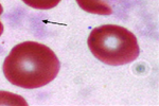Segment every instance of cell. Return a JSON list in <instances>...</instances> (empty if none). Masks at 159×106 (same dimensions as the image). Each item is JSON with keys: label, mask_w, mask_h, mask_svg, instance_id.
<instances>
[{"label": "cell", "mask_w": 159, "mask_h": 106, "mask_svg": "<svg viewBox=\"0 0 159 106\" xmlns=\"http://www.w3.org/2000/svg\"><path fill=\"white\" fill-rule=\"evenodd\" d=\"M82 10L97 15H110L114 10L110 0H76Z\"/></svg>", "instance_id": "obj_3"}, {"label": "cell", "mask_w": 159, "mask_h": 106, "mask_svg": "<svg viewBox=\"0 0 159 106\" xmlns=\"http://www.w3.org/2000/svg\"><path fill=\"white\" fill-rule=\"evenodd\" d=\"M2 12H3V7H2V6L0 4V15L2 14ZM2 33H3V25H2V22L0 21V36L2 35Z\"/></svg>", "instance_id": "obj_5"}, {"label": "cell", "mask_w": 159, "mask_h": 106, "mask_svg": "<svg viewBox=\"0 0 159 106\" xmlns=\"http://www.w3.org/2000/svg\"><path fill=\"white\" fill-rule=\"evenodd\" d=\"M60 67L57 56L49 47L25 41L15 46L4 59L3 74L12 85L34 89L52 82Z\"/></svg>", "instance_id": "obj_1"}, {"label": "cell", "mask_w": 159, "mask_h": 106, "mask_svg": "<svg viewBox=\"0 0 159 106\" xmlns=\"http://www.w3.org/2000/svg\"><path fill=\"white\" fill-rule=\"evenodd\" d=\"M27 6L36 10L53 9L61 2V0H22Z\"/></svg>", "instance_id": "obj_4"}, {"label": "cell", "mask_w": 159, "mask_h": 106, "mask_svg": "<svg viewBox=\"0 0 159 106\" xmlns=\"http://www.w3.org/2000/svg\"><path fill=\"white\" fill-rule=\"evenodd\" d=\"M91 53L102 63L110 66L126 65L139 56L136 36L121 25H104L94 28L88 37Z\"/></svg>", "instance_id": "obj_2"}]
</instances>
